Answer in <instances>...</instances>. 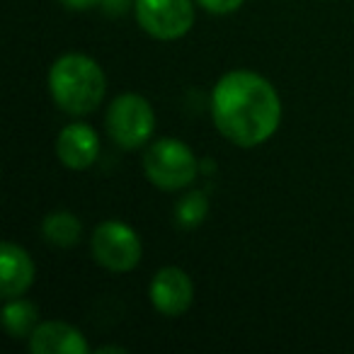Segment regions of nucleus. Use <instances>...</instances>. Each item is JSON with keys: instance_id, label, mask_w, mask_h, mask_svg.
I'll return each mask as SVG.
<instances>
[{"instance_id": "9d476101", "label": "nucleus", "mask_w": 354, "mask_h": 354, "mask_svg": "<svg viewBox=\"0 0 354 354\" xmlns=\"http://www.w3.org/2000/svg\"><path fill=\"white\" fill-rule=\"evenodd\" d=\"M37 267L32 255L22 245L6 241L0 248V291L3 299L25 296L27 289L35 284Z\"/></svg>"}, {"instance_id": "1a4fd4ad", "label": "nucleus", "mask_w": 354, "mask_h": 354, "mask_svg": "<svg viewBox=\"0 0 354 354\" xmlns=\"http://www.w3.org/2000/svg\"><path fill=\"white\" fill-rule=\"evenodd\" d=\"M32 354H88L90 344L75 325L66 320H44L30 335Z\"/></svg>"}, {"instance_id": "dca6fc26", "label": "nucleus", "mask_w": 354, "mask_h": 354, "mask_svg": "<svg viewBox=\"0 0 354 354\" xmlns=\"http://www.w3.org/2000/svg\"><path fill=\"white\" fill-rule=\"evenodd\" d=\"M59 3L75 12H85V10H93V8H100V0H59Z\"/></svg>"}, {"instance_id": "f8f14e48", "label": "nucleus", "mask_w": 354, "mask_h": 354, "mask_svg": "<svg viewBox=\"0 0 354 354\" xmlns=\"http://www.w3.org/2000/svg\"><path fill=\"white\" fill-rule=\"evenodd\" d=\"M39 308H37L32 301L22 299H6V306H3V325L10 333V337L15 339H30V335L37 330L39 325Z\"/></svg>"}, {"instance_id": "4468645a", "label": "nucleus", "mask_w": 354, "mask_h": 354, "mask_svg": "<svg viewBox=\"0 0 354 354\" xmlns=\"http://www.w3.org/2000/svg\"><path fill=\"white\" fill-rule=\"evenodd\" d=\"M245 0H197V6H202L212 15H231V12L241 10Z\"/></svg>"}, {"instance_id": "6e6552de", "label": "nucleus", "mask_w": 354, "mask_h": 354, "mask_svg": "<svg viewBox=\"0 0 354 354\" xmlns=\"http://www.w3.org/2000/svg\"><path fill=\"white\" fill-rule=\"evenodd\" d=\"M100 156V136L90 124L71 122L56 136V158L68 170H88Z\"/></svg>"}, {"instance_id": "0eeeda50", "label": "nucleus", "mask_w": 354, "mask_h": 354, "mask_svg": "<svg viewBox=\"0 0 354 354\" xmlns=\"http://www.w3.org/2000/svg\"><path fill=\"white\" fill-rule=\"evenodd\" d=\"M151 306L165 318H180L194 304V281L183 267H162L148 286Z\"/></svg>"}, {"instance_id": "9b49d317", "label": "nucleus", "mask_w": 354, "mask_h": 354, "mask_svg": "<svg viewBox=\"0 0 354 354\" xmlns=\"http://www.w3.org/2000/svg\"><path fill=\"white\" fill-rule=\"evenodd\" d=\"M41 236L54 248H73L80 243L83 223L78 221V216L73 212L59 209V212H51L44 216V221H41Z\"/></svg>"}, {"instance_id": "39448f33", "label": "nucleus", "mask_w": 354, "mask_h": 354, "mask_svg": "<svg viewBox=\"0 0 354 354\" xmlns=\"http://www.w3.org/2000/svg\"><path fill=\"white\" fill-rule=\"evenodd\" d=\"M90 252L100 267L124 274V272L138 267L143 245L138 233L129 223L119 221V218H107L95 226L93 236H90Z\"/></svg>"}, {"instance_id": "7ed1b4c3", "label": "nucleus", "mask_w": 354, "mask_h": 354, "mask_svg": "<svg viewBox=\"0 0 354 354\" xmlns=\"http://www.w3.org/2000/svg\"><path fill=\"white\" fill-rule=\"evenodd\" d=\"M143 172L148 183L162 192H177L194 183L202 172V160L180 138H158L143 153Z\"/></svg>"}, {"instance_id": "f3484780", "label": "nucleus", "mask_w": 354, "mask_h": 354, "mask_svg": "<svg viewBox=\"0 0 354 354\" xmlns=\"http://www.w3.org/2000/svg\"><path fill=\"white\" fill-rule=\"evenodd\" d=\"M97 354H127V347H119V344H107V347H97Z\"/></svg>"}, {"instance_id": "20e7f679", "label": "nucleus", "mask_w": 354, "mask_h": 354, "mask_svg": "<svg viewBox=\"0 0 354 354\" xmlns=\"http://www.w3.org/2000/svg\"><path fill=\"white\" fill-rule=\"evenodd\" d=\"M107 133L119 148L136 151L153 138L156 131V109L143 95L122 93L107 107Z\"/></svg>"}, {"instance_id": "2eb2a0df", "label": "nucleus", "mask_w": 354, "mask_h": 354, "mask_svg": "<svg viewBox=\"0 0 354 354\" xmlns=\"http://www.w3.org/2000/svg\"><path fill=\"white\" fill-rule=\"evenodd\" d=\"M136 6V0H100V8H102L107 15H124L131 8Z\"/></svg>"}, {"instance_id": "ddd939ff", "label": "nucleus", "mask_w": 354, "mask_h": 354, "mask_svg": "<svg viewBox=\"0 0 354 354\" xmlns=\"http://www.w3.org/2000/svg\"><path fill=\"white\" fill-rule=\"evenodd\" d=\"M209 194L204 189H192V192L185 194L175 207V221L183 228H197L207 221L209 216Z\"/></svg>"}, {"instance_id": "f257e3e1", "label": "nucleus", "mask_w": 354, "mask_h": 354, "mask_svg": "<svg viewBox=\"0 0 354 354\" xmlns=\"http://www.w3.org/2000/svg\"><path fill=\"white\" fill-rule=\"evenodd\" d=\"M212 117L218 133L233 146H262L281 124L279 93L255 71H228L214 85Z\"/></svg>"}, {"instance_id": "f03ea898", "label": "nucleus", "mask_w": 354, "mask_h": 354, "mask_svg": "<svg viewBox=\"0 0 354 354\" xmlns=\"http://www.w3.org/2000/svg\"><path fill=\"white\" fill-rule=\"evenodd\" d=\"M49 93L61 112L88 117L107 95V75L93 56L64 54L49 68Z\"/></svg>"}, {"instance_id": "423d86ee", "label": "nucleus", "mask_w": 354, "mask_h": 354, "mask_svg": "<svg viewBox=\"0 0 354 354\" xmlns=\"http://www.w3.org/2000/svg\"><path fill=\"white\" fill-rule=\"evenodd\" d=\"M197 0H136V22L148 37L158 41H175L194 27Z\"/></svg>"}]
</instances>
